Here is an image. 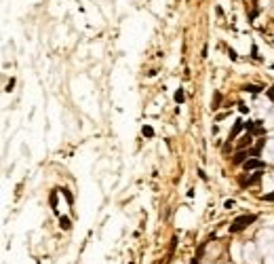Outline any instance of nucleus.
Listing matches in <instances>:
<instances>
[{
    "instance_id": "obj_1",
    "label": "nucleus",
    "mask_w": 274,
    "mask_h": 264,
    "mask_svg": "<svg viewBox=\"0 0 274 264\" xmlns=\"http://www.w3.org/2000/svg\"><path fill=\"white\" fill-rule=\"evenodd\" d=\"M251 222H255V216H240V218H236V220L230 224V230H232V232H238L240 228L249 226Z\"/></svg>"
},
{
    "instance_id": "obj_2",
    "label": "nucleus",
    "mask_w": 274,
    "mask_h": 264,
    "mask_svg": "<svg viewBox=\"0 0 274 264\" xmlns=\"http://www.w3.org/2000/svg\"><path fill=\"white\" fill-rule=\"evenodd\" d=\"M245 169H263V163L257 161V158H251V161L245 163Z\"/></svg>"
},
{
    "instance_id": "obj_3",
    "label": "nucleus",
    "mask_w": 274,
    "mask_h": 264,
    "mask_svg": "<svg viewBox=\"0 0 274 264\" xmlns=\"http://www.w3.org/2000/svg\"><path fill=\"white\" fill-rule=\"evenodd\" d=\"M249 144H251V137H249V135H245V137H240V142H238L236 148H247Z\"/></svg>"
},
{
    "instance_id": "obj_4",
    "label": "nucleus",
    "mask_w": 274,
    "mask_h": 264,
    "mask_svg": "<svg viewBox=\"0 0 274 264\" xmlns=\"http://www.w3.org/2000/svg\"><path fill=\"white\" fill-rule=\"evenodd\" d=\"M240 129H242V125L236 123V125H234V129H232V133H230V140H232V137H236V135L240 133Z\"/></svg>"
},
{
    "instance_id": "obj_5",
    "label": "nucleus",
    "mask_w": 274,
    "mask_h": 264,
    "mask_svg": "<svg viewBox=\"0 0 274 264\" xmlns=\"http://www.w3.org/2000/svg\"><path fill=\"white\" fill-rule=\"evenodd\" d=\"M175 102H183V91H181V89L175 91Z\"/></svg>"
},
{
    "instance_id": "obj_6",
    "label": "nucleus",
    "mask_w": 274,
    "mask_h": 264,
    "mask_svg": "<svg viewBox=\"0 0 274 264\" xmlns=\"http://www.w3.org/2000/svg\"><path fill=\"white\" fill-rule=\"evenodd\" d=\"M143 135L150 137V135H152V127H143Z\"/></svg>"
}]
</instances>
